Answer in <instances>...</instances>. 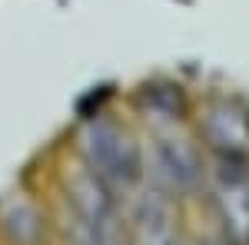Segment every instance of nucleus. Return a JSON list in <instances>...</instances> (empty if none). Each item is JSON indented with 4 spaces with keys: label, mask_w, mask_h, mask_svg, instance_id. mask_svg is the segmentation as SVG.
<instances>
[{
    "label": "nucleus",
    "mask_w": 249,
    "mask_h": 245,
    "mask_svg": "<svg viewBox=\"0 0 249 245\" xmlns=\"http://www.w3.org/2000/svg\"><path fill=\"white\" fill-rule=\"evenodd\" d=\"M80 149L87 166L107 182V186H133L140 176V152L126 132L113 126L110 119H93L80 136Z\"/></svg>",
    "instance_id": "f257e3e1"
},
{
    "label": "nucleus",
    "mask_w": 249,
    "mask_h": 245,
    "mask_svg": "<svg viewBox=\"0 0 249 245\" xmlns=\"http://www.w3.org/2000/svg\"><path fill=\"white\" fill-rule=\"evenodd\" d=\"M70 202H73L77 215L83 219L87 232L93 235L96 242L113 245L116 212H113V199H110V186H107L90 166L73 172V179H70Z\"/></svg>",
    "instance_id": "f03ea898"
}]
</instances>
